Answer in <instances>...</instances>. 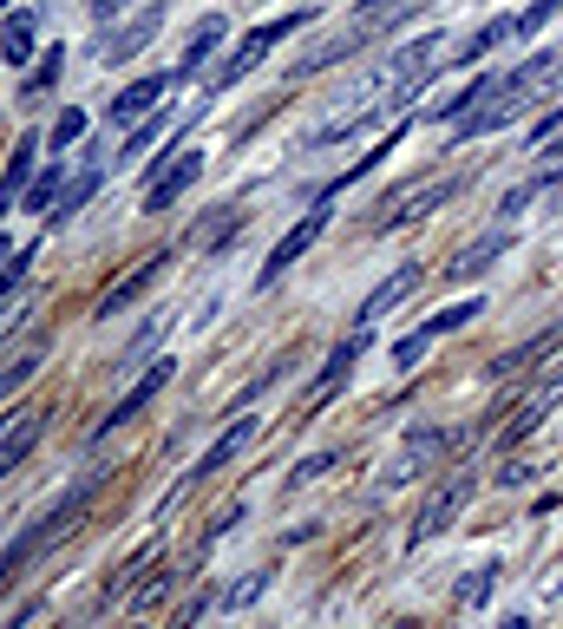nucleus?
<instances>
[{
	"label": "nucleus",
	"instance_id": "12",
	"mask_svg": "<svg viewBox=\"0 0 563 629\" xmlns=\"http://www.w3.org/2000/svg\"><path fill=\"white\" fill-rule=\"evenodd\" d=\"M446 446H453V433H446V427H413V433H407V446H400V459H394V473H387V479H413V473H420V466H433V459H439V453H446Z\"/></svg>",
	"mask_w": 563,
	"mask_h": 629
},
{
	"label": "nucleus",
	"instance_id": "7",
	"mask_svg": "<svg viewBox=\"0 0 563 629\" xmlns=\"http://www.w3.org/2000/svg\"><path fill=\"white\" fill-rule=\"evenodd\" d=\"M171 85H177V72H144V79H131V85L112 98V112H105V118H112L118 131H125V125H144V118H151V105H157Z\"/></svg>",
	"mask_w": 563,
	"mask_h": 629
},
{
	"label": "nucleus",
	"instance_id": "1",
	"mask_svg": "<svg viewBox=\"0 0 563 629\" xmlns=\"http://www.w3.org/2000/svg\"><path fill=\"white\" fill-rule=\"evenodd\" d=\"M302 20H308V13H282V20H262V26H249V33L236 39V53H230V59L216 66V79H210V85L223 92V85L249 79V72H256V66H262V59H269V53H275V46H282V39L295 33V26H302Z\"/></svg>",
	"mask_w": 563,
	"mask_h": 629
},
{
	"label": "nucleus",
	"instance_id": "24",
	"mask_svg": "<svg viewBox=\"0 0 563 629\" xmlns=\"http://www.w3.org/2000/svg\"><path fill=\"white\" fill-rule=\"evenodd\" d=\"M492 584H499V564L466 571V578H459V604H466V610H472V604H485V597H492Z\"/></svg>",
	"mask_w": 563,
	"mask_h": 629
},
{
	"label": "nucleus",
	"instance_id": "25",
	"mask_svg": "<svg viewBox=\"0 0 563 629\" xmlns=\"http://www.w3.org/2000/svg\"><path fill=\"white\" fill-rule=\"evenodd\" d=\"M33 374H39V348H26L20 361H7V368H0V400H7V394H20Z\"/></svg>",
	"mask_w": 563,
	"mask_h": 629
},
{
	"label": "nucleus",
	"instance_id": "40",
	"mask_svg": "<svg viewBox=\"0 0 563 629\" xmlns=\"http://www.w3.org/2000/svg\"><path fill=\"white\" fill-rule=\"evenodd\" d=\"M0 7H13V0H0Z\"/></svg>",
	"mask_w": 563,
	"mask_h": 629
},
{
	"label": "nucleus",
	"instance_id": "8",
	"mask_svg": "<svg viewBox=\"0 0 563 629\" xmlns=\"http://www.w3.org/2000/svg\"><path fill=\"white\" fill-rule=\"evenodd\" d=\"M157 26H164V7H144L131 26H118V33H105V39H98V59H105V66H118V59H138V53L151 46V33H157Z\"/></svg>",
	"mask_w": 563,
	"mask_h": 629
},
{
	"label": "nucleus",
	"instance_id": "35",
	"mask_svg": "<svg viewBox=\"0 0 563 629\" xmlns=\"http://www.w3.org/2000/svg\"><path fill=\"white\" fill-rule=\"evenodd\" d=\"M26 624H33V610H20V617H7V624H0V629H26Z\"/></svg>",
	"mask_w": 563,
	"mask_h": 629
},
{
	"label": "nucleus",
	"instance_id": "4",
	"mask_svg": "<svg viewBox=\"0 0 563 629\" xmlns=\"http://www.w3.org/2000/svg\"><path fill=\"white\" fill-rule=\"evenodd\" d=\"M472 315H485V302H479V295H472V302H453V308H439V315H433V322H420L407 341H394V368H420V361H426V348H433L439 335L466 328Z\"/></svg>",
	"mask_w": 563,
	"mask_h": 629
},
{
	"label": "nucleus",
	"instance_id": "11",
	"mask_svg": "<svg viewBox=\"0 0 563 629\" xmlns=\"http://www.w3.org/2000/svg\"><path fill=\"white\" fill-rule=\"evenodd\" d=\"M413 289H420V263H407V269H394V276H387V282H380V289H374V295L361 302V328H374V322H387V315H394V308H400V302H407Z\"/></svg>",
	"mask_w": 563,
	"mask_h": 629
},
{
	"label": "nucleus",
	"instance_id": "29",
	"mask_svg": "<svg viewBox=\"0 0 563 629\" xmlns=\"http://www.w3.org/2000/svg\"><path fill=\"white\" fill-rule=\"evenodd\" d=\"M321 473H335V453H308V459L289 473V486H308V479H321Z\"/></svg>",
	"mask_w": 563,
	"mask_h": 629
},
{
	"label": "nucleus",
	"instance_id": "20",
	"mask_svg": "<svg viewBox=\"0 0 563 629\" xmlns=\"http://www.w3.org/2000/svg\"><path fill=\"white\" fill-rule=\"evenodd\" d=\"M216 39H223V20H203V26L190 33V53L177 59V79H190V72H203V59L216 53Z\"/></svg>",
	"mask_w": 563,
	"mask_h": 629
},
{
	"label": "nucleus",
	"instance_id": "3",
	"mask_svg": "<svg viewBox=\"0 0 563 629\" xmlns=\"http://www.w3.org/2000/svg\"><path fill=\"white\" fill-rule=\"evenodd\" d=\"M328 217H335V210H328V203H315V210H308V217H302V223H295V230H289V236H282L275 249H269V263H262L256 289H275V282H282V276H289V269H295V263H302V256H308L315 243H321Z\"/></svg>",
	"mask_w": 563,
	"mask_h": 629
},
{
	"label": "nucleus",
	"instance_id": "10",
	"mask_svg": "<svg viewBox=\"0 0 563 629\" xmlns=\"http://www.w3.org/2000/svg\"><path fill=\"white\" fill-rule=\"evenodd\" d=\"M46 545H59V538H52V519H33L20 538H7V551H0V591H13V578H20Z\"/></svg>",
	"mask_w": 563,
	"mask_h": 629
},
{
	"label": "nucleus",
	"instance_id": "38",
	"mask_svg": "<svg viewBox=\"0 0 563 629\" xmlns=\"http://www.w3.org/2000/svg\"><path fill=\"white\" fill-rule=\"evenodd\" d=\"M367 13H387V0H367Z\"/></svg>",
	"mask_w": 563,
	"mask_h": 629
},
{
	"label": "nucleus",
	"instance_id": "18",
	"mask_svg": "<svg viewBox=\"0 0 563 629\" xmlns=\"http://www.w3.org/2000/svg\"><path fill=\"white\" fill-rule=\"evenodd\" d=\"M0 59H7V66H26V59H33V20H26V13H7V26H0Z\"/></svg>",
	"mask_w": 563,
	"mask_h": 629
},
{
	"label": "nucleus",
	"instance_id": "19",
	"mask_svg": "<svg viewBox=\"0 0 563 629\" xmlns=\"http://www.w3.org/2000/svg\"><path fill=\"white\" fill-rule=\"evenodd\" d=\"M66 184H72V177H66V164L39 171V177L26 184V210H46V217H52V210H59V197H66Z\"/></svg>",
	"mask_w": 563,
	"mask_h": 629
},
{
	"label": "nucleus",
	"instance_id": "22",
	"mask_svg": "<svg viewBox=\"0 0 563 629\" xmlns=\"http://www.w3.org/2000/svg\"><path fill=\"white\" fill-rule=\"evenodd\" d=\"M164 263H171V256H151V263H144V269H138V276H131V282H118V289H112V295H105V315H118V308H125V302H138V295H144V289H151V282H157V269H164Z\"/></svg>",
	"mask_w": 563,
	"mask_h": 629
},
{
	"label": "nucleus",
	"instance_id": "27",
	"mask_svg": "<svg viewBox=\"0 0 563 629\" xmlns=\"http://www.w3.org/2000/svg\"><path fill=\"white\" fill-rule=\"evenodd\" d=\"M85 138V112L72 105V112H59V125H52V151H66V144H79Z\"/></svg>",
	"mask_w": 563,
	"mask_h": 629
},
{
	"label": "nucleus",
	"instance_id": "33",
	"mask_svg": "<svg viewBox=\"0 0 563 629\" xmlns=\"http://www.w3.org/2000/svg\"><path fill=\"white\" fill-rule=\"evenodd\" d=\"M59 53H66V46H52V53H46V59L33 66V92H46V85L59 79Z\"/></svg>",
	"mask_w": 563,
	"mask_h": 629
},
{
	"label": "nucleus",
	"instance_id": "32",
	"mask_svg": "<svg viewBox=\"0 0 563 629\" xmlns=\"http://www.w3.org/2000/svg\"><path fill=\"white\" fill-rule=\"evenodd\" d=\"M558 7H563V0H538V7H525V13H518V33H538V26H544Z\"/></svg>",
	"mask_w": 563,
	"mask_h": 629
},
{
	"label": "nucleus",
	"instance_id": "5",
	"mask_svg": "<svg viewBox=\"0 0 563 629\" xmlns=\"http://www.w3.org/2000/svg\"><path fill=\"white\" fill-rule=\"evenodd\" d=\"M466 499H472V473H446V486L420 505V519H413V545H426V538H439V532H453V519L466 512Z\"/></svg>",
	"mask_w": 563,
	"mask_h": 629
},
{
	"label": "nucleus",
	"instance_id": "2",
	"mask_svg": "<svg viewBox=\"0 0 563 629\" xmlns=\"http://www.w3.org/2000/svg\"><path fill=\"white\" fill-rule=\"evenodd\" d=\"M453 197H459V177H420V184L380 197L374 230H400V223H413V217H426V210H439V203H453Z\"/></svg>",
	"mask_w": 563,
	"mask_h": 629
},
{
	"label": "nucleus",
	"instance_id": "36",
	"mask_svg": "<svg viewBox=\"0 0 563 629\" xmlns=\"http://www.w3.org/2000/svg\"><path fill=\"white\" fill-rule=\"evenodd\" d=\"M7 263H13V243H7V236H0V269H7Z\"/></svg>",
	"mask_w": 563,
	"mask_h": 629
},
{
	"label": "nucleus",
	"instance_id": "23",
	"mask_svg": "<svg viewBox=\"0 0 563 629\" xmlns=\"http://www.w3.org/2000/svg\"><path fill=\"white\" fill-rule=\"evenodd\" d=\"M33 158H39V138H20V151H13V164H7V177H0V197H20V190L33 184Z\"/></svg>",
	"mask_w": 563,
	"mask_h": 629
},
{
	"label": "nucleus",
	"instance_id": "16",
	"mask_svg": "<svg viewBox=\"0 0 563 629\" xmlns=\"http://www.w3.org/2000/svg\"><path fill=\"white\" fill-rule=\"evenodd\" d=\"M361 354H367V328H354V335H348V341H341V348L328 354V368L315 374V387H308V394H328V387H341V374H348V368H354Z\"/></svg>",
	"mask_w": 563,
	"mask_h": 629
},
{
	"label": "nucleus",
	"instance_id": "28",
	"mask_svg": "<svg viewBox=\"0 0 563 629\" xmlns=\"http://www.w3.org/2000/svg\"><path fill=\"white\" fill-rule=\"evenodd\" d=\"M157 138H164V118H144V125H138V131L125 138V158H138V151H151Z\"/></svg>",
	"mask_w": 563,
	"mask_h": 629
},
{
	"label": "nucleus",
	"instance_id": "26",
	"mask_svg": "<svg viewBox=\"0 0 563 629\" xmlns=\"http://www.w3.org/2000/svg\"><path fill=\"white\" fill-rule=\"evenodd\" d=\"M262 591H269V578H262V571H249V578H243L236 591H223V610H249V604H256Z\"/></svg>",
	"mask_w": 563,
	"mask_h": 629
},
{
	"label": "nucleus",
	"instance_id": "9",
	"mask_svg": "<svg viewBox=\"0 0 563 629\" xmlns=\"http://www.w3.org/2000/svg\"><path fill=\"white\" fill-rule=\"evenodd\" d=\"M197 177H203V151H184L171 171H157V177H151V190H144V210H151V217H157V210H171V203H177V197H184Z\"/></svg>",
	"mask_w": 563,
	"mask_h": 629
},
{
	"label": "nucleus",
	"instance_id": "14",
	"mask_svg": "<svg viewBox=\"0 0 563 629\" xmlns=\"http://www.w3.org/2000/svg\"><path fill=\"white\" fill-rule=\"evenodd\" d=\"M39 433H46V413H13V427L0 433V479L20 473V459L39 446Z\"/></svg>",
	"mask_w": 563,
	"mask_h": 629
},
{
	"label": "nucleus",
	"instance_id": "30",
	"mask_svg": "<svg viewBox=\"0 0 563 629\" xmlns=\"http://www.w3.org/2000/svg\"><path fill=\"white\" fill-rule=\"evenodd\" d=\"M171 584H177V571H151V584H144V591L131 597V610H151V604H157V597H164Z\"/></svg>",
	"mask_w": 563,
	"mask_h": 629
},
{
	"label": "nucleus",
	"instance_id": "37",
	"mask_svg": "<svg viewBox=\"0 0 563 629\" xmlns=\"http://www.w3.org/2000/svg\"><path fill=\"white\" fill-rule=\"evenodd\" d=\"M505 629H531V617H505Z\"/></svg>",
	"mask_w": 563,
	"mask_h": 629
},
{
	"label": "nucleus",
	"instance_id": "39",
	"mask_svg": "<svg viewBox=\"0 0 563 629\" xmlns=\"http://www.w3.org/2000/svg\"><path fill=\"white\" fill-rule=\"evenodd\" d=\"M92 7H98V13H105V7H112V0H92Z\"/></svg>",
	"mask_w": 563,
	"mask_h": 629
},
{
	"label": "nucleus",
	"instance_id": "15",
	"mask_svg": "<svg viewBox=\"0 0 563 629\" xmlns=\"http://www.w3.org/2000/svg\"><path fill=\"white\" fill-rule=\"evenodd\" d=\"M249 440H256V420H249V413H236V420H230V433H223V440H216V446H210V453L190 466V479H210V473H223V466H230V459H236Z\"/></svg>",
	"mask_w": 563,
	"mask_h": 629
},
{
	"label": "nucleus",
	"instance_id": "21",
	"mask_svg": "<svg viewBox=\"0 0 563 629\" xmlns=\"http://www.w3.org/2000/svg\"><path fill=\"white\" fill-rule=\"evenodd\" d=\"M98 177H105V164L92 158V164H85V171L66 184V197H59V210H52V217H72V210H85V203H92V190H98Z\"/></svg>",
	"mask_w": 563,
	"mask_h": 629
},
{
	"label": "nucleus",
	"instance_id": "34",
	"mask_svg": "<svg viewBox=\"0 0 563 629\" xmlns=\"http://www.w3.org/2000/svg\"><path fill=\"white\" fill-rule=\"evenodd\" d=\"M563 125V105H544V118H538V125H531V144H544V138H551V131H558Z\"/></svg>",
	"mask_w": 563,
	"mask_h": 629
},
{
	"label": "nucleus",
	"instance_id": "6",
	"mask_svg": "<svg viewBox=\"0 0 563 629\" xmlns=\"http://www.w3.org/2000/svg\"><path fill=\"white\" fill-rule=\"evenodd\" d=\"M171 374H177V361H171V354H164V361H151V368L138 374V387H131V394H125V400L98 420V440H105V433H118V427H131V420H138V413H144V407L171 387Z\"/></svg>",
	"mask_w": 563,
	"mask_h": 629
},
{
	"label": "nucleus",
	"instance_id": "31",
	"mask_svg": "<svg viewBox=\"0 0 563 629\" xmlns=\"http://www.w3.org/2000/svg\"><path fill=\"white\" fill-rule=\"evenodd\" d=\"M26 263H33V249H20V256H13V263L0 269V302H7V295H13V289L26 282Z\"/></svg>",
	"mask_w": 563,
	"mask_h": 629
},
{
	"label": "nucleus",
	"instance_id": "17",
	"mask_svg": "<svg viewBox=\"0 0 563 629\" xmlns=\"http://www.w3.org/2000/svg\"><path fill=\"white\" fill-rule=\"evenodd\" d=\"M512 33H518V20H492V26H479V33L466 39V53H453V66H479V59H492Z\"/></svg>",
	"mask_w": 563,
	"mask_h": 629
},
{
	"label": "nucleus",
	"instance_id": "13",
	"mask_svg": "<svg viewBox=\"0 0 563 629\" xmlns=\"http://www.w3.org/2000/svg\"><path fill=\"white\" fill-rule=\"evenodd\" d=\"M512 249V230H499V236H479V243H466L453 263H446V282H472V276H485L499 256Z\"/></svg>",
	"mask_w": 563,
	"mask_h": 629
}]
</instances>
